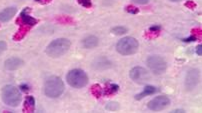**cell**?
Returning a JSON list of instances; mask_svg holds the SVG:
<instances>
[{
  "mask_svg": "<svg viewBox=\"0 0 202 113\" xmlns=\"http://www.w3.org/2000/svg\"><path fill=\"white\" fill-rule=\"evenodd\" d=\"M64 92V83L60 77L50 76L44 83V93L50 98H57Z\"/></svg>",
  "mask_w": 202,
  "mask_h": 113,
  "instance_id": "cell-1",
  "label": "cell"
},
{
  "mask_svg": "<svg viewBox=\"0 0 202 113\" xmlns=\"http://www.w3.org/2000/svg\"><path fill=\"white\" fill-rule=\"evenodd\" d=\"M1 98L3 102L10 107H17L22 101V95L17 87L13 85H6L1 91Z\"/></svg>",
  "mask_w": 202,
  "mask_h": 113,
  "instance_id": "cell-2",
  "label": "cell"
},
{
  "mask_svg": "<svg viewBox=\"0 0 202 113\" xmlns=\"http://www.w3.org/2000/svg\"><path fill=\"white\" fill-rule=\"evenodd\" d=\"M70 41L66 38H58L49 44L46 48V54L52 58H57L64 55L70 48Z\"/></svg>",
  "mask_w": 202,
  "mask_h": 113,
  "instance_id": "cell-3",
  "label": "cell"
},
{
  "mask_svg": "<svg viewBox=\"0 0 202 113\" xmlns=\"http://www.w3.org/2000/svg\"><path fill=\"white\" fill-rule=\"evenodd\" d=\"M66 81L73 88H83L88 84V76L83 70L73 69L67 73Z\"/></svg>",
  "mask_w": 202,
  "mask_h": 113,
  "instance_id": "cell-4",
  "label": "cell"
},
{
  "mask_svg": "<svg viewBox=\"0 0 202 113\" xmlns=\"http://www.w3.org/2000/svg\"><path fill=\"white\" fill-rule=\"evenodd\" d=\"M139 43L133 37H124L116 44V50L121 55H132L138 50Z\"/></svg>",
  "mask_w": 202,
  "mask_h": 113,
  "instance_id": "cell-5",
  "label": "cell"
},
{
  "mask_svg": "<svg viewBox=\"0 0 202 113\" xmlns=\"http://www.w3.org/2000/svg\"><path fill=\"white\" fill-rule=\"evenodd\" d=\"M146 64L148 68L156 75H161L167 69V63L159 55H151L147 58Z\"/></svg>",
  "mask_w": 202,
  "mask_h": 113,
  "instance_id": "cell-6",
  "label": "cell"
},
{
  "mask_svg": "<svg viewBox=\"0 0 202 113\" xmlns=\"http://www.w3.org/2000/svg\"><path fill=\"white\" fill-rule=\"evenodd\" d=\"M129 77L137 84H144L149 81L150 75L145 68L141 66H135L129 72Z\"/></svg>",
  "mask_w": 202,
  "mask_h": 113,
  "instance_id": "cell-7",
  "label": "cell"
},
{
  "mask_svg": "<svg viewBox=\"0 0 202 113\" xmlns=\"http://www.w3.org/2000/svg\"><path fill=\"white\" fill-rule=\"evenodd\" d=\"M169 104L170 99L165 95H160V96H156L155 98L149 101L147 107L152 111H160L168 107Z\"/></svg>",
  "mask_w": 202,
  "mask_h": 113,
  "instance_id": "cell-8",
  "label": "cell"
},
{
  "mask_svg": "<svg viewBox=\"0 0 202 113\" xmlns=\"http://www.w3.org/2000/svg\"><path fill=\"white\" fill-rule=\"evenodd\" d=\"M200 80V73L198 69H191L187 72L185 77V87L187 90H193Z\"/></svg>",
  "mask_w": 202,
  "mask_h": 113,
  "instance_id": "cell-9",
  "label": "cell"
},
{
  "mask_svg": "<svg viewBox=\"0 0 202 113\" xmlns=\"http://www.w3.org/2000/svg\"><path fill=\"white\" fill-rule=\"evenodd\" d=\"M24 65V61L19 57H10L5 61L4 66L9 71H14Z\"/></svg>",
  "mask_w": 202,
  "mask_h": 113,
  "instance_id": "cell-10",
  "label": "cell"
},
{
  "mask_svg": "<svg viewBox=\"0 0 202 113\" xmlns=\"http://www.w3.org/2000/svg\"><path fill=\"white\" fill-rule=\"evenodd\" d=\"M17 12V8L14 6H11V7H7L5 8L4 10H2L0 12V21L1 22H7L9 21L10 19L13 18L15 14Z\"/></svg>",
  "mask_w": 202,
  "mask_h": 113,
  "instance_id": "cell-11",
  "label": "cell"
},
{
  "mask_svg": "<svg viewBox=\"0 0 202 113\" xmlns=\"http://www.w3.org/2000/svg\"><path fill=\"white\" fill-rule=\"evenodd\" d=\"M98 38L94 35H90V36L85 37L83 40H82V45H83L84 48H88V49H91V48H94L98 45Z\"/></svg>",
  "mask_w": 202,
  "mask_h": 113,
  "instance_id": "cell-12",
  "label": "cell"
},
{
  "mask_svg": "<svg viewBox=\"0 0 202 113\" xmlns=\"http://www.w3.org/2000/svg\"><path fill=\"white\" fill-rule=\"evenodd\" d=\"M156 92V88L154 86H145V88L143 89L142 92L138 93L137 95H135V99L136 100H141L142 98L146 96H149V95H152L153 93Z\"/></svg>",
  "mask_w": 202,
  "mask_h": 113,
  "instance_id": "cell-13",
  "label": "cell"
},
{
  "mask_svg": "<svg viewBox=\"0 0 202 113\" xmlns=\"http://www.w3.org/2000/svg\"><path fill=\"white\" fill-rule=\"evenodd\" d=\"M20 20H22L23 24L28 25V26H33V25H35L37 23L36 19L33 18V17H31V16H29V15H27L24 11L20 14Z\"/></svg>",
  "mask_w": 202,
  "mask_h": 113,
  "instance_id": "cell-14",
  "label": "cell"
},
{
  "mask_svg": "<svg viewBox=\"0 0 202 113\" xmlns=\"http://www.w3.org/2000/svg\"><path fill=\"white\" fill-rule=\"evenodd\" d=\"M35 107V99L33 98V96H27L25 98V104H24V110L31 112L34 110Z\"/></svg>",
  "mask_w": 202,
  "mask_h": 113,
  "instance_id": "cell-15",
  "label": "cell"
},
{
  "mask_svg": "<svg viewBox=\"0 0 202 113\" xmlns=\"http://www.w3.org/2000/svg\"><path fill=\"white\" fill-rule=\"evenodd\" d=\"M111 32L115 35H123L127 32V28H125L123 26H116L111 29Z\"/></svg>",
  "mask_w": 202,
  "mask_h": 113,
  "instance_id": "cell-16",
  "label": "cell"
},
{
  "mask_svg": "<svg viewBox=\"0 0 202 113\" xmlns=\"http://www.w3.org/2000/svg\"><path fill=\"white\" fill-rule=\"evenodd\" d=\"M91 92L95 97H100L102 94V90H101L99 85H93L91 88Z\"/></svg>",
  "mask_w": 202,
  "mask_h": 113,
  "instance_id": "cell-17",
  "label": "cell"
},
{
  "mask_svg": "<svg viewBox=\"0 0 202 113\" xmlns=\"http://www.w3.org/2000/svg\"><path fill=\"white\" fill-rule=\"evenodd\" d=\"M119 108H120V106H119V104L117 102H109L106 105V109L109 111H116Z\"/></svg>",
  "mask_w": 202,
  "mask_h": 113,
  "instance_id": "cell-18",
  "label": "cell"
},
{
  "mask_svg": "<svg viewBox=\"0 0 202 113\" xmlns=\"http://www.w3.org/2000/svg\"><path fill=\"white\" fill-rule=\"evenodd\" d=\"M118 88H119V86L117 84H110L108 88H107V90H108L107 94H111V93L116 92V91L118 90Z\"/></svg>",
  "mask_w": 202,
  "mask_h": 113,
  "instance_id": "cell-19",
  "label": "cell"
},
{
  "mask_svg": "<svg viewBox=\"0 0 202 113\" xmlns=\"http://www.w3.org/2000/svg\"><path fill=\"white\" fill-rule=\"evenodd\" d=\"M78 3L83 7H85V8L91 7V0H78Z\"/></svg>",
  "mask_w": 202,
  "mask_h": 113,
  "instance_id": "cell-20",
  "label": "cell"
},
{
  "mask_svg": "<svg viewBox=\"0 0 202 113\" xmlns=\"http://www.w3.org/2000/svg\"><path fill=\"white\" fill-rule=\"evenodd\" d=\"M126 11L128 13H131V14H136V13L139 12V9L134 6H132V5H129V6L126 7Z\"/></svg>",
  "mask_w": 202,
  "mask_h": 113,
  "instance_id": "cell-21",
  "label": "cell"
},
{
  "mask_svg": "<svg viewBox=\"0 0 202 113\" xmlns=\"http://www.w3.org/2000/svg\"><path fill=\"white\" fill-rule=\"evenodd\" d=\"M7 48V44L5 41H0V54H2L3 52L6 50Z\"/></svg>",
  "mask_w": 202,
  "mask_h": 113,
  "instance_id": "cell-22",
  "label": "cell"
},
{
  "mask_svg": "<svg viewBox=\"0 0 202 113\" xmlns=\"http://www.w3.org/2000/svg\"><path fill=\"white\" fill-rule=\"evenodd\" d=\"M186 6L187 7H189L190 9H193V8H195V6H196V4L194 2H192V1H188V2H186Z\"/></svg>",
  "mask_w": 202,
  "mask_h": 113,
  "instance_id": "cell-23",
  "label": "cell"
},
{
  "mask_svg": "<svg viewBox=\"0 0 202 113\" xmlns=\"http://www.w3.org/2000/svg\"><path fill=\"white\" fill-rule=\"evenodd\" d=\"M195 40H196V37L194 36V35H193V36L191 35V36L188 37V38H185V39H183V41L184 42H191V41H195Z\"/></svg>",
  "mask_w": 202,
  "mask_h": 113,
  "instance_id": "cell-24",
  "label": "cell"
},
{
  "mask_svg": "<svg viewBox=\"0 0 202 113\" xmlns=\"http://www.w3.org/2000/svg\"><path fill=\"white\" fill-rule=\"evenodd\" d=\"M160 30V26H152L149 28V31L151 32H158Z\"/></svg>",
  "mask_w": 202,
  "mask_h": 113,
  "instance_id": "cell-25",
  "label": "cell"
},
{
  "mask_svg": "<svg viewBox=\"0 0 202 113\" xmlns=\"http://www.w3.org/2000/svg\"><path fill=\"white\" fill-rule=\"evenodd\" d=\"M196 53H197V55L201 56L202 54V45L200 44V45H198L197 47H196Z\"/></svg>",
  "mask_w": 202,
  "mask_h": 113,
  "instance_id": "cell-26",
  "label": "cell"
},
{
  "mask_svg": "<svg viewBox=\"0 0 202 113\" xmlns=\"http://www.w3.org/2000/svg\"><path fill=\"white\" fill-rule=\"evenodd\" d=\"M132 1L138 3V4H147L149 2V0H132Z\"/></svg>",
  "mask_w": 202,
  "mask_h": 113,
  "instance_id": "cell-27",
  "label": "cell"
},
{
  "mask_svg": "<svg viewBox=\"0 0 202 113\" xmlns=\"http://www.w3.org/2000/svg\"><path fill=\"white\" fill-rule=\"evenodd\" d=\"M21 89H22L23 91H27L28 90V86H27V85H21Z\"/></svg>",
  "mask_w": 202,
  "mask_h": 113,
  "instance_id": "cell-28",
  "label": "cell"
},
{
  "mask_svg": "<svg viewBox=\"0 0 202 113\" xmlns=\"http://www.w3.org/2000/svg\"><path fill=\"white\" fill-rule=\"evenodd\" d=\"M173 112H184V110H182V109H177V110H174Z\"/></svg>",
  "mask_w": 202,
  "mask_h": 113,
  "instance_id": "cell-29",
  "label": "cell"
},
{
  "mask_svg": "<svg viewBox=\"0 0 202 113\" xmlns=\"http://www.w3.org/2000/svg\"><path fill=\"white\" fill-rule=\"evenodd\" d=\"M172 2H179V1H182V0H170Z\"/></svg>",
  "mask_w": 202,
  "mask_h": 113,
  "instance_id": "cell-30",
  "label": "cell"
},
{
  "mask_svg": "<svg viewBox=\"0 0 202 113\" xmlns=\"http://www.w3.org/2000/svg\"><path fill=\"white\" fill-rule=\"evenodd\" d=\"M36 1H40V0H36Z\"/></svg>",
  "mask_w": 202,
  "mask_h": 113,
  "instance_id": "cell-31",
  "label": "cell"
}]
</instances>
